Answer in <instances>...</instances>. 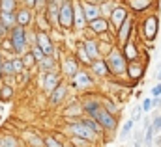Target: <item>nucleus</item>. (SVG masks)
Instances as JSON below:
<instances>
[{
  "mask_svg": "<svg viewBox=\"0 0 161 147\" xmlns=\"http://www.w3.org/2000/svg\"><path fill=\"white\" fill-rule=\"evenodd\" d=\"M80 104H82V114L97 121L101 129L105 130V134L113 136L118 130V115H113L103 108L99 95H86L84 99H80Z\"/></svg>",
  "mask_w": 161,
  "mask_h": 147,
  "instance_id": "1",
  "label": "nucleus"
},
{
  "mask_svg": "<svg viewBox=\"0 0 161 147\" xmlns=\"http://www.w3.org/2000/svg\"><path fill=\"white\" fill-rule=\"evenodd\" d=\"M137 34L144 43H154L159 34V17L158 13H146L141 21H137Z\"/></svg>",
  "mask_w": 161,
  "mask_h": 147,
  "instance_id": "2",
  "label": "nucleus"
},
{
  "mask_svg": "<svg viewBox=\"0 0 161 147\" xmlns=\"http://www.w3.org/2000/svg\"><path fill=\"white\" fill-rule=\"evenodd\" d=\"M62 134L66 136H77V138H82L86 142H90L92 145H99L103 142L101 136H97L96 132H92L86 125H82L80 121H66V125L62 127Z\"/></svg>",
  "mask_w": 161,
  "mask_h": 147,
  "instance_id": "3",
  "label": "nucleus"
},
{
  "mask_svg": "<svg viewBox=\"0 0 161 147\" xmlns=\"http://www.w3.org/2000/svg\"><path fill=\"white\" fill-rule=\"evenodd\" d=\"M105 62L109 65L113 78H127V60H125V56L118 45L105 56Z\"/></svg>",
  "mask_w": 161,
  "mask_h": 147,
  "instance_id": "4",
  "label": "nucleus"
},
{
  "mask_svg": "<svg viewBox=\"0 0 161 147\" xmlns=\"http://www.w3.org/2000/svg\"><path fill=\"white\" fill-rule=\"evenodd\" d=\"M75 2L77 0H66L58 13V28L62 30H73L75 26Z\"/></svg>",
  "mask_w": 161,
  "mask_h": 147,
  "instance_id": "5",
  "label": "nucleus"
},
{
  "mask_svg": "<svg viewBox=\"0 0 161 147\" xmlns=\"http://www.w3.org/2000/svg\"><path fill=\"white\" fill-rule=\"evenodd\" d=\"M38 84H40L41 91L49 97V95L62 84V73H60V69L49 71V73H40L38 74Z\"/></svg>",
  "mask_w": 161,
  "mask_h": 147,
  "instance_id": "6",
  "label": "nucleus"
},
{
  "mask_svg": "<svg viewBox=\"0 0 161 147\" xmlns=\"http://www.w3.org/2000/svg\"><path fill=\"white\" fill-rule=\"evenodd\" d=\"M8 39L11 41V45H13V52H15L17 56H23L25 52L30 50V45H28V41H26V30H25V28L15 26V28L9 32Z\"/></svg>",
  "mask_w": 161,
  "mask_h": 147,
  "instance_id": "7",
  "label": "nucleus"
},
{
  "mask_svg": "<svg viewBox=\"0 0 161 147\" xmlns=\"http://www.w3.org/2000/svg\"><path fill=\"white\" fill-rule=\"evenodd\" d=\"M94 86H96V78L92 76V73L88 69H80L69 80V88H73L75 91H90Z\"/></svg>",
  "mask_w": 161,
  "mask_h": 147,
  "instance_id": "8",
  "label": "nucleus"
},
{
  "mask_svg": "<svg viewBox=\"0 0 161 147\" xmlns=\"http://www.w3.org/2000/svg\"><path fill=\"white\" fill-rule=\"evenodd\" d=\"M135 32H137V17H135V15H129V17L125 19V23L116 30V45H118V47L125 45L131 37L135 36Z\"/></svg>",
  "mask_w": 161,
  "mask_h": 147,
  "instance_id": "9",
  "label": "nucleus"
},
{
  "mask_svg": "<svg viewBox=\"0 0 161 147\" xmlns=\"http://www.w3.org/2000/svg\"><path fill=\"white\" fill-rule=\"evenodd\" d=\"M131 15V11L127 9V6L120 2L114 9H113V13H111V17H109V24H111V32H114L116 34V30L120 28L122 24L125 23V19Z\"/></svg>",
  "mask_w": 161,
  "mask_h": 147,
  "instance_id": "10",
  "label": "nucleus"
},
{
  "mask_svg": "<svg viewBox=\"0 0 161 147\" xmlns=\"http://www.w3.org/2000/svg\"><path fill=\"white\" fill-rule=\"evenodd\" d=\"M80 69H82V65L79 63V60L73 54H68V56H64L60 60V73H62V76H66L69 80L79 73Z\"/></svg>",
  "mask_w": 161,
  "mask_h": 147,
  "instance_id": "11",
  "label": "nucleus"
},
{
  "mask_svg": "<svg viewBox=\"0 0 161 147\" xmlns=\"http://www.w3.org/2000/svg\"><path fill=\"white\" fill-rule=\"evenodd\" d=\"M19 140L23 142L25 147H45V138H43V134H41L40 130H36V129L23 130L21 136H19Z\"/></svg>",
  "mask_w": 161,
  "mask_h": 147,
  "instance_id": "12",
  "label": "nucleus"
},
{
  "mask_svg": "<svg viewBox=\"0 0 161 147\" xmlns=\"http://www.w3.org/2000/svg\"><path fill=\"white\" fill-rule=\"evenodd\" d=\"M15 17H17V26L28 30V28H34V21H36V11L26 8V6H19V9L15 11Z\"/></svg>",
  "mask_w": 161,
  "mask_h": 147,
  "instance_id": "13",
  "label": "nucleus"
},
{
  "mask_svg": "<svg viewBox=\"0 0 161 147\" xmlns=\"http://www.w3.org/2000/svg\"><path fill=\"white\" fill-rule=\"evenodd\" d=\"M124 4L127 6V9L131 11V15H144L154 6H158L156 0H124Z\"/></svg>",
  "mask_w": 161,
  "mask_h": 147,
  "instance_id": "14",
  "label": "nucleus"
},
{
  "mask_svg": "<svg viewBox=\"0 0 161 147\" xmlns=\"http://www.w3.org/2000/svg\"><path fill=\"white\" fill-rule=\"evenodd\" d=\"M84 32H86V37H99V36H103V34H107V32H111V24H109L107 19L99 17V19L88 23V26H86Z\"/></svg>",
  "mask_w": 161,
  "mask_h": 147,
  "instance_id": "15",
  "label": "nucleus"
},
{
  "mask_svg": "<svg viewBox=\"0 0 161 147\" xmlns=\"http://www.w3.org/2000/svg\"><path fill=\"white\" fill-rule=\"evenodd\" d=\"M120 48H122V52H124V56H125V60H127V63H131V62H139L141 56H142L141 47H139V41L135 39V36L131 37L125 45H122Z\"/></svg>",
  "mask_w": 161,
  "mask_h": 147,
  "instance_id": "16",
  "label": "nucleus"
},
{
  "mask_svg": "<svg viewBox=\"0 0 161 147\" xmlns=\"http://www.w3.org/2000/svg\"><path fill=\"white\" fill-rule=\"evenodd\" d=\"M36 45L43 50L45 56H54V58H56V45H54V41L51 39L49 32H38V34H36Z\"/></svg>",
  "mask_w": 161,
  "mask_h": 147,
  "instance_id": "17",
  "label": "nucleus"
},
{
  "mask_svg": "<svg viewBox=\"0 0 161 147\" xmlns=\"http://www.w3.org/2000/svg\"><path fill=\"white\" fill-rule=\"evenodd\" d=\"M68 93H69V84L62 80V84H60V86L51 93V95H49V106L56 108V106L64 104V103H66V99H68Z\"/></svg>",
  "mask_w": 161,
  "mask_h": 147,
  "instance_id": "18",
  "label": "nucleus"
},
{
  "mask_svg": "<svg viewBox=\"0 0 161 147\" xmlns=\"http://www.w3.org/2000/svg\"><path fill=\"white\" fill-rule=\"evenodd\" d=\"M66 0H47V6H45V15L51 23L53 28L58 26V13H60V8Z\"/></svg>",
  "mask_w": 161,
  "mask_h": 147,
  "instance_id": "19",
  "label": "nucleus"
},
{
  "mask_svg": "<svg viewBox=\"0 0 161 147\" xmlns=\"http://www.w3.org/2000/svg\"><path fill=\"white\" fill-rule=\"evenodd\" d=\"M146 73V62L144 60H139V62H131L127 63V80L129 82H139Z\"/></svg>",
  "mask_w": 161,
  "mask_h": 147,
  "instance_id": "20",
  "label": "nucleus"
},
{
  "mask_svg": "<svg viewBox=\"0 0 161 147\" xmlns=\"http://www.w3.org/2000/svg\"><path fill=\"white\" fill-rule=\"evenodd\" d=\"M80 43H82V48L86 50V54L90 56L92 62L101 60V52H99V41H97V37H84V39H80Z\"/></svg>",
  "mask_w": 161,
  "mask_h": 147,
  "instance_id": "21",
  "label": "nucleus"
},
{
  "mask_svg": "<svg viewBox=\"0 0 161 147\" xmlns=\"http://www.w3.org/2000/svg\"><path fill=\"white\" fill-rule=\"evenodd\" d=\"M80 8H82V13H84V17H86V23H92V21H96V19H99L101 17V9H99V4L97 2H94V0H88V2H80Z\"/></svg>",
  "mask_w": 161,
  "mask_h": 147,
  "instance_id": "22",
  "label": "nucleus"
},
{
  "mask_svg": "<svg viewBox=\"0 0 161 147\" xmlns=\"http://www.w3.org/2000/svg\"><path fill=\"white\" fill-rule=\"evenodd\" d=\"M88 71L92 73L94 78H113V76H111V71H109V65H107V62H105V58L92 62V65L88 67Z\"/></svg>",
  "mask_w": 161,
  "mask_h": 147,
  "instance_id": "23",
  "label": "nucleus"
},
{
  "mask_svg": "<svg viewBox=\"0 0 161 147\" xmlns=\"http://www.w3.org/2000/svg\"><path fill=\"white\" fill-rule=\"evenodd\" d=\"M62 114H64L66 121H79L80 117L84 115V114H82V104H80V101H75V104H73V101H69Z\"/></svg>",
  "mask_w": 161,
  "mask_h": 147,
  "instance_id": "24",
  "label": "nucleus"
},
{
  "mask_svg": "<svg viewBox=\"0 0 161 147\" xmlns=\"http://www.w3.org/2000/svg\"><path fill=\"white\" fill-rule=\"evenodd\" d=\"M56 69H60L58 67V58H54V56H45L43 58V62L38 63V73H49V71H56Z\"/></svg>",
  "mask_w": 161,
  "mask_h": 147,
  "instance_id": "25",
  "label": "nucleus"
},
{
  "mask_svg": "<svg viewBox=\"0 0 161 147\" xmlns=\"http://www.w3.org/2000/svg\"><path fill=\"white\" fill-rule=\"evenodd\" d=\"M23 142L11 132H0V147H21Z\"/></svg>",
  "mask_w": 161,
  "mask_h": 147,
  "instance_id": "26",
  "label": "nucleus"
},
{
  "mask_svg": "<svg viewBox=\"0 0 161 147\" xmlns=\"http://www.w3.org/2000/svg\"><path fill=\"white\" fill-rule=\"evenodd\" d=\"M86 26H88V23H86V17H84V13H82V8H80L79 0H77V2H75V26H73V30L84 32V30H86Z\"/></svg>",
  "mask_w": 161,
  "mask_h": 147,
  "instance_id": "27",
  "label": "nucleus"
},
{
  "mask_svg": "<svg viewBox=\"0 0 161 147\" xmlns=\"http://www.w3.org/2000/svg\"><path fill=\"white\" fill-rule=\"evenodd\" d=\"M73 56L79 60V63L82 65V67H86V69H88V67L92 65V60H90V56L86 54V50L82 48V43H80V41L77 43V47H75V50H73Z\"/></svg>",
  "mask_w": 161,
  "mask_h": 147,
  "instance_id": "28",
  "label": "nucleus"
},
{
  "mask_svg": "<svg viewBox=\"0 0 161 147\" xmlns=\"http://www.w3.org/2000/svg\"><path fill=\"white\" fill-rule=\"evenodd\" d=\"M34 28H36L38 32H49V30L53 28V26H51V23H49V19H47V15H45V11H41V13H36Z\"/></svg>",
  "mask_w": 161,
  "mask_h": 147,
  "instance_id": "29",
  "label": "nucleus"
},
{
  "mask_svg": "<svg viewBox=\"0 0 161 147\" xmlns=\"http://www.w3.org/2000/svg\"><path fill=\"white\" fill-rule=\"evenodd\" d=\"M79 121L82 123V125H86V127H88V129H90L92 132H96L97 136H101V138H105V130H103V129H101V125H99L97 121H94L92 117H86V115H82V117H80Z\"/></svg>",
  "mask_w": 161,
  "mask_h": 147,
  "instance_id": "30",
  "label": "nucleus"
},
{
  "mask_svg": "<svg viewBox=\"0 0 161 147\" xmlns=\"http://www.w3.org/2000/svg\"><path fill=\"white\" fill-rule=\"evenodd\" d=\"M133 130H135V121L129 117V119H125L124 125H122L120 132H118V140H120V142H125V140L133 134Z\"/></svg>",
  "mask_w": 161,
  "mask_h": 147,
  "instance_id": "31",
  "label": "nucleus"
},
{
  "mask_svg": "<svg viewBox=\"0 0 161 147\" xmlns=\"http://www.w3.org/2000/svg\"><path fill=\"white\" fill-rule=\"evenodd\" d=\"M19 0H0V13H15L19 9Z\"/></svg>",
  "mask_w": 161,
  "mask_h": 147,
  "instance_id": "32",
  "label": "nucleus"
},
{
  "mask_svg": "<svg viewBox=\"0 0 161 147\" xmlns=\"http://www.w3.org/2000/svg\"><path fill=\"white\" fill-rule=\"evenodd\" d=\"M118 4H120V0H109V2H103V4H99V9H101V17L109 21V17H111L113 9H114Z\"/></svg>",
  "mask_w": 161,
  "mask_h": 147,
  "instance_id": "33",
  "label": "nucleus"
},
{
  "mask_svg": "<svg viewBox=\"0 0 161 147\" xmlns=\"http://www.w3.org/2000/svg\"><path fill=\"white\" fill-rule=\"evenodd\" d=\"M0 23L11 32L17 26V17H15V13H0Z\"/></svg>",
  "mask_w": 161,
  "mask_h": 147,
  "instance_id": "34",
  "label": "nucleus"
},
{
  "mask_svg": "<svg viewBox=\"0 0 161 147\" xmlns=\"http://www.w3.org/2000/svg\"><path fill=\"white\" fill-rule=\"evenodd\" d=\"M21 60H23V63H25V67H26V71H36L38 69V62H36V58H34V54L28 50V52H25L23 56H21Z\"/></svg>",
  "mask_w": 161,
  "mask_h": 147,
  "instance_id": "35",
  "label": "nucleus"
},
{
  "mask_svg": "<svg viewBox=\"0 0 161 147\" xmlns=\"http://www.w3.org/2000/svg\"><path fill=\"white\" fill-rule=\"evenodd\" d=\"M13 97H15V88L6 86V84H0V101L2 103H9Z\"/></svg>",
  "mask_w": 161,
  "mask_h": 147,
  "instance_id": "36",
  "label": "nucleus"
},
{
  "mask_svg": "<svg viewBox=\"0 0 161 147\" xmlns=\"http://www.w3.org/2000/svg\"><path fill=\"white\" fill-rule=\"evenodd\" d=\"M101 104H103V108L109 112V114H113V115H118L120 106H118V103H114L113 99H109V97H101Z\"/></svg>",
  "mask_w": 161,
  "mask_h": 147,
  "instance_id": "37",
  "label": "nucleus"
},
{
  "mask_svg": "<svg viewBox=\"0 0 161 147\" xmlns=\"http://www.w3.org/2000/svg\"><path fill=\"white\" fill-rule=\"evenodd\" d=\"M43 138H45V147H68V144L58 140L54 134H43Z\"/></svg>",
  "mask_w": 161,
  "mask_h": 147,
  "instance_id": "38",
  "label": "nucleus"
},
{
  "mask_svg": "<svg viewBox=\"0 0 161 147\" xmlns=\"http://www.w3.org/2000/svg\"><path fill=\"white\" fill-rule=\"evenodd\" d=\"M68 144H69V147H96L90 142H86L82 138H77V136H68Z\"/></svg>",
  "mask_w": 161,
  "mask_h": 147,
  "instance_id": "39",
  "label": "nucleus"
},
{
  "mask_svg": "<svg viewBox=\"0 0 161 147\" xmlns=\"http://www.w3.org/2000/svg\"><path fill=\"white\" fill-rule=\"evenodd\" d=\"M154 140H156V132L152 127L144 129V147H154Z\"/></svg>",
  "mask_w": 161,
  "mask_h": 147,
  "instance_id": "40",
  "label": "nucleus"
},
{
  "mask_svg": "<svg viewBox=\"0 0 161 147\" xmlns=\"http://www.w3.org/2000/svg\"><path fill=\"white\" fill-rule=\"evenodd\" d=\"M152 129L156 134H161V112L156 110V114L152 115Z\"/></svg>",
  "mask_w": 161,
  "mask_h": 147,
  "instance_id": "41",
  "label": "nucleus"
},
{
  "mask_svg": "<svg viewBox=\"0 0 161 147\" xmlns=\"http://www.w3.org/2000/svg\"><path fill=\"white\" fill-rule=\"evenodd\" d=\"M141 106H142V112H144V114H150V112L154 110V103H152V97H144V99L141 101Z\"/></svg>",
  "mask_w": 161,
  "mask_h": 147,
  "instance_id": "42",
  "label": "nucleus"
},
{
  "mask_svg": "<svg viewBox=\"0 0 161 147\" xmlns=\"http://www.w3.org/2000/svg\"><path fill=\"white\" fill-rule=\"evenodd\" d=\"M142 114H144V112H142V106L137 104V106L133 108V112H131V119H133L135 123H139V121H142V117H144Z\"/></svg>",
  "mask_w": 161,
  "mask_h": 147,
  "instance_id": "43",
  "label": "nucleus"
},
{
  "mask_svg": "<svg viewBox=\"0 0 161 147\" xmlns=\"http://www.w3.org/2000/svg\"><path fill=\"white\" fill-rule=\"evenodd\" d=\"M30 52L34 54V58H36V62L40 63V62H43V58H45V54H43V50H41L38 45H34V47H30Z\"/></svg>",
  "mask_w": 161,
  "mask_h": 147,
  "instance_id": "44",
  "label": "nucleus"
},
{
  "mask_svg": "<svg viewBox=\"0 0 161 147\" xmlns=\"http://www.w3.org/2000/svg\"><path fill=\"white\" fill-rule=\"evenodd\" d=\"M15 78H17V86H21V88H23V86H25V84L30 80V71H25V73L17 74Z\"/></svg>",
  "mask_w": 161,
  "mask_h": 147,
  "instance_id": "45",
  "label": "nucleus"
},
{
  "mask_svg": "<svg viewBox=\"0 0 161 147\" xmlns=\"http://www.w3.org/2000/svg\"><path fill=\"white\" fill-rule=\"evenodd\" d=\"M0 58H2V62H13L17 58V54L9 52V50H0Z\"/></svg>",
  "mask_w": 161,
  "mask_h": 147,
  "instance_id": "46",
  "label": "nucleus"
},
{
  "mask_svg": "<svg viewBox=\"0 0 161 147\" xmlns=\"http://www.w3.org/2000/svg\"><path fill=\"white\" fill-rule=\"evenodd\" d=\"M2 84H6V86H11V88H17V78L11 74V76H4L2 78Z\"/></svg>",
  "mask_w": 161,
  "mask_h": 147,
  "instance_id": "47",
  "label": "nucleus"
},
{
  "mask_svg": "<svg viewBox=\"0 0 161 147\" xmlns=\"http://www.w3.org/2000/svg\"><path fill=\"white\" fill-rule=\"evenodd\" d=\"M150 95H152V99L161 97V82H158L156 86H152V88H150Z\"/></svg>",
  "mask_w": 161,
  "mask_h": 147,
  "instance_id": "48",
  "label": "nucleus"
},
{
  "mask_svg": "<svg viewBox=\"0 0 161 147\" xmlns=\"http://www.w3.org/2000/svg\"><path fill=\"white\" fill-rule=\"evenodd\" d=\"M0 50H9V52H13V45H11V41L6 37L4 41H0Z\"/></svg>",
  "mask_w": 161,
  "mask_h": 147,
  "instance_id": "49",
  "label": "nucleus"
},
{
  "mask_svg": "<svg viewBox=\"0 0 161 147\" xmlns=\"http://www.w3.org/2000/svg\"><path fill=\"white\" fill-rule=\"evenodd\" d=\"M8 36H9V30H8V28H6V26L0 23V41H4Z\"/></svg>",
  "mask_w": 161,
  "mask_h": 147,
  "instance_id": "50",
  "label": "nucleus"
},
{
  "mask_svg": "<svg viewBox=\"0 0 161 147\" xmlns=\"http://www.w3.org/2000/svg\"><path fill=\"white\" fill-rule=\"evenodd\" d=\"M148 127H152V117L144 115V117H142V129H148Z\"/></svg>",
  "mask_w": 161,
  "mask_h": 147,
  "instance_id": "51",
  "label": "nucleus"
},
{
  "mask_svg": "<svg viewBox=\"0 0 161 147\" xmlns=\"http://www.w3.org/2000/svg\"><path fill=\"white\" fill-rule=\"evenodd\" d=\"M152 103H154V110H159V108H161V97L152 99Z\"/></svg>",
  "mask_w": 161,
  "mask_h": 147,
  "instance_id": "52",
  "label": "nucleus"
},
{
  "mask_svg": "<svg viewBox=\"0 0 161 147\" xmlns=\"http://www.w3.org/2000/svg\"><path fill=\"white\" fill-rule=\"evenodd\" d=\"M154 145L161 147V134H156V140H154Z\"/></svg>",
  "mask_w": 161,
  "mask_h": 147,
  "instance_id": "53",
  "label": "nucleus"
},
{
  "mask_svg": "<svg viewBox=\"0 0 161 147\" xmlns=\"http://www.w3.org/2000/svg\"><path fill=\"white\" fill-rule=\"evenodd\" d=\"M156 78H158V82H161V63H159V69H158V73H156Z\"/></svg>",
  "mask_w": 161,
  "mask_h": 147,
  "instance_id": "54",
  "label": "nucleus"
},
{
  "mask_svg": "<svg viewBox=\"0 0 161 147\" xmlns=\"http://www.w3.org/2000/svg\"><path fill=\"white\" fill-rule=\"evenodd\" d=\"M94 2H97V4H103V2H109V0H94Z\"/></svg>",
  "mask_w": 161,
  "mask_h": 147,
  "instance_id": "55",
  "label": "nucleus"
},
{
  "mask_svg": "<svg viewBox=\"0 0 161 147\" xmlns=\"http://www.w3.org/2000/svg\"><path fill=\"white\" fill-rule=\"evenodd\" d=\"M80 2H88V0H80Z\"/></svg>",
  "mask_w": 161,
  "mask_h": 147,
  "instance_id": "56",
  "label": "nucleus"
},
{
  "mask_svg": "<svg viewBox=\"0 0 161 147\" xmlns=\"http://www.w3.org/2000/svg\"><path fill=\"white\" fill-rule=\"evenodd\" d=\"M19 2H21V0H19Z\"/></svg>",
  "mask_w": 161,
  "mask_h": 147,
  "instance_id": "57",
  "label": "nucleus"
}]
</instances>
